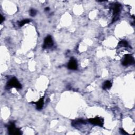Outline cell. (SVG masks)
<instances>
[{"label":"cell","mask_w":135,"mask_h":135,"mask_svg":"<svg viewBox=\"0 0 135 135\" xmlns=\"http://www.w3.org/2000/svg\"><path fill=\"white\" fill-rule=\"evenodd\" d=\"M8 134L10 135H19L22 134V132L19 128H16L14 123H10L7 126Z\"/></svg>","instance_id":"obj_1"},{"label":"cell","mask_w":135,"mask_h":135,"mask_svg":"<svg viewBox=\"0 0 135 135\" xmlns=\"http://www.w3.org/2000/svg\"><path fill=\"white\" fill-rule=\"evenodd\" d=\"M15 88L16 89H22V85L15 78H12L7 83L6 88L7 89L10 88Z\"/></svg>","instance_id":"obj_2"},{"label":"cell","mask_w":135,"mask_h":135,"mask_svg":"<svg viewBox=\"0 0 135 135\" xmlns=\"http://www.w3.org/2000/svg\"><path fill=\"white\" fill-rule=\"evenodd\" d=\"M120 4L118 3H116L112 5V8L113 10L114 17L112 20V23L117 20L119 18V14L120 11Z\"/></svg>","instance_id":"obj_3"},{"label":"cell","mask_w":135,"mask_h":135,"mask_svg":"<svg viewBox=\"0 0 135 135\" xmlns=\"http://www.w3.org/2000/svg\"><path fill=\"white\" fill-rule=\"evenodd\" d=\"M88 121L89 123H90L91 124L96 126H99L100 127H103V124H104V123H103L104 122L103 119L102 118L98 117H96L94 118L89 119L88 120Z\"/></svg>","instance_id":"obj_4"},{"label":"cell","mask_w":135,"mask_h":135,"mask_svg":"<svg viewBox=\"0 0 135 135\" xmlns=\"http://www.w3.org/2000/svg\"><path fill=\"white\" fill-rule=\"evenodd\" d=\"M135 60L132 56L130 55H125L124 61L122 62V65L124 66H128L134 64Z\"/></svg>","instance_id":"obj_5"},{"label":"cell","mask_w":135,"mask_h":135,"mask_svg":"<svg viewBox=\"0 0 135 135\" xmlns=\"http://www.w3.org/2000/svg\"><path fill=\"white\" fill-rule=\"evenodd\" d=\"M53 45V42L51 36L48 35L45 38L44 41V44L43 45V48L44 49H49L52 47Z\"/></svg>","instance_id":"obj_6"},{"label":"cell","mask_w":135,"mask_h":135,"mask_svg":"<svg viewBox=\"0 0 135 135\" xmlns=\"http://www.w3.org/2000/svg\"><path fill=\"white\" fill-rule=\"evenodd\" d=\"M68 68L70 70H75L78 68V64L77 61H76L75 59L73 58H71L70 60L68 63Z\"/></svg>","instance_id":"obj_7"},{"label":"cell","mask_w":135,"mask_h":135,"mask_svg":"<svg viewBox=\"0 0 135 135\" xmlns=\"http://www.w3.org/2000/svg\"><path fill=\"white\" fill-rule=\"evenodd\" d=\"M32 103L36 105V108H37V109L38 110L42 109L44 105V97L40 99L39 101L37 102H32Z\"/></svg>","instance_id":"obj_8"},{"label":"cell","mask_w":135,"mask_h":135,"mask_svg":"<svg viewBox=\"0 0 135 135\" xmlns=\"http://www.w3.org/2000/svg\"><path fill=\"white\" fill-rule=\"evenodd\" d=\"M87 124L86 121H85L82 119H78V120L72 121V123H71V125H72L73 127H76V126H77L78 125H80L81 124Z\"/></svg>","instance_id":"obj_9"},{"label":"cell","mask_w":135,"mask_h":135,"mask_svg":"<svg viewBox=\"0 0 135 135\" xmlns=\"http://www.w3.org/2000/svg\"><path fill=\"white\" fill-rule=\"evenodd\" d=\"M112 87V83L110 81H106L102 85V88L104 90L106 89H109Z\"/></svg>","instance_id":"obj_10"},{"label":"cell","mask_w":135,"mask_h":135,"mask_svg":"<svg viewBox=\"0 0 135 135\" xmlns=\"http://www.w3.org/2000/svg\"><path fill=\"white\" fill-rule=\"evenodd\" d=\"M30 22V20H29V19H25V20H22V21H20L19 22V25L20 26H23L24 25H25V24H27V23H29Z\"/></svg>","instance_id":"obj_11"},{"label":"cell","mask_w":135,"mask_h":135,"mask_svg":"<svg viewBox=\"0 0 135 135\" xmlns=\"http://www.w3.org/2000/svg\"><path fill=\"white\" fill-rule=\"evenodd\" d=\"M119 46L121 47H127L128 46V43L127 41H120L119 43Z\"/></svg>","instance_id":"obj_12"},{"label":"cell","mask_w":135,"mask_h":135,"mask_svg":"<svg viewBox=\"0 0 135 135\" xmlns=\"http://www.w3.org/2000/svg\"><path fill=\"white\" fill-rule=\"evenodd\" d=\"M30 14L31 16H34L37 14V11L34 9H31L30 11Z\"/></svg>","instance_id":"obj_13"},{"label":"cell","mask_w":135,"mask_h":135,"mask_svg":"<svg viewBox=\"0 0 135 135\" xmlns=\"http://www.w3.org/2000/svg\"><path fill=\"white\" fill-rule=\"evenodd\" d=\"M120 133H121V134H123V135H127V134H127L126 132L125 131V130H124L123 129H122V128L120 129Z\"/></svg>","instance_id":"obj_14"},{"label":"cell","mask_w":135,"mask_h":135,"mask_svg":"<svg viewBox=\"0 0 135 135\" xmlns=\"http://www.w3.org/2000/svg\"><path fill=\"white\" fill-rule=\"evenodd\" d=\"M1 23H2V22L4 21V17L2 15H1Z\"/></svg>","instance_id":"obj_15"},{"label":"cell","mask_w":135,"mask_h":135,"mask_svg":"<svg viewBox=\"0 0 135 135\" xmlns=\"http://www.w3.org/2000/svg\"><path fill=\"white\" fill-rule=\"evenodd\" d=\"M49 10H50L49 7H46V8H45V11H49Z\"/></svg>","instance_id":"obj_16"}]
</instances>
